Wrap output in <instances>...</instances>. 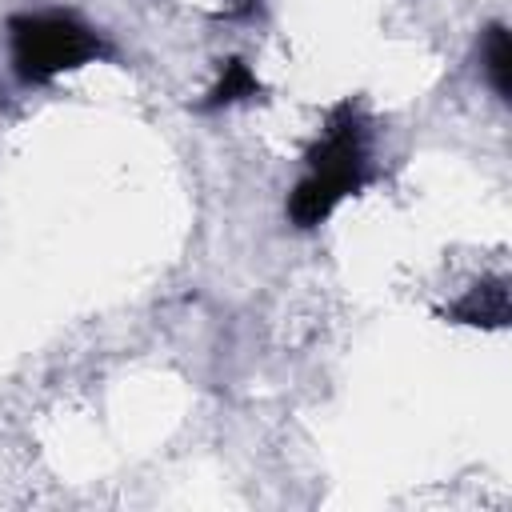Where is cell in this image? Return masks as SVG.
<instances>
[{"mask_svg": "<svg viewBox=\"0 0 512 512\" xmlns=\"http://www.w3.org/2000/svg\"><path fill=\"white\" fill-rule=\"evenodd\" d=\"M248 96H260V80L252 76V68L244 60H228L224 72H220V80H216V88L208 92V100L200 108L212 112V108H228V104L248 100Z\"/></svg>", "mask_w": 512, "mask_h": 512, "instance_id": "cell-5", "label": "cell"}, {"mask_svg": "<svg viewBox=\"0 0 512 512\" xmlns=\"http://www.w3.org/2000/svg\"><path fill=\"white\" fill-rule=\"evenodd\" d=\"M508 280H480L472 284L452 308L448 316L460 320V324H480V328H504L508 324Z\"/></svg>", "mask_w": 512, "mask_h": 512, "instance_id": "cell-3", "label": "cell"}, {"mask_svg": "<svg viewBox=\"0 0 512 512\" xmlns=\"http://www.w3.org/2000/svg\"><path fill=\"white\" fill-rule=\"evenodd\" d=\"M480 56H484V76H488V84L496 88L500 100H508V96H512V40H508V28H504V24H492V28L484 32Z\"/></svg>", "mask_w": 512, "mask_h": 512, "instance_id": "cell-4", "label": "cell"}, {"mask_svg": "<svg viewBox=\"0 0 512 512\" xmlns=\"http://www.w3.org/2000/svg\"><path fill=\"white\" fill-rule=\"evenodd\" d=\"M368 180V128L352 100L336 104L324 120V132L304 152V176L288 196L292 228L308 232L324 224L340 200L356 196Z\"/></svg>", "mask_w": 512, "mask_h": 512, "instance_id": "cell-1", "label": "cell"}, {"mask_svg": "<svg viewBox=\"0 0 512 512\" xmlns=\"http://www.w3.org/2000/svg\"><path fill=\"white\" fill-rule=\"evenodd\" d=\"M8 44L12 72L24 84H48L60 72L104 56L100 32L76 20L72 12H20L8 20Z\"/></svg>", "mask_w": 512, "mask_h": 512, "instance_id": "cell-2", "label": "cell"}, {"mask_svg": "<svg viewBox=\"0 0 512 512\" xmlns=\"http://www.w3.org/2000/svg\"><path fill=\"white\" fill-rule=\"evenodd\" d=\"M256 8H260V0H228V16H248Z\"/></svg>", "mask_w": 512, "mask_h": 512, "instance_id": "cell-6", "label": "cell"}]
</instances>
